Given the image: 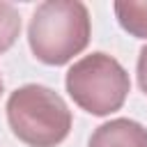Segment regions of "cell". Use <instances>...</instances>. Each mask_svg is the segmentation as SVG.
Returning a JSON list of instances; mask_svg holds the SVG:
<instances>
[{
  "label": "cell",
  "mask_w": 147,
  "mask_h": 147,
  "mask_svg": "<svg viewBox=\"0 0 147 147\" xmlns=\"http://www.w3.org/2000/svg\"><path fill=\"white\" fill-rule=\"evenodd\" d=\"M28 41L44 64H64L90 41V14L78 0L41 2L28 28Z\"/></svg>",
  "instance_id": "obj_1"
},
{
  "label": "cell",
  "mask_w": 147,
  "mask_h": 147,
  "mask_svg": "<svg viewBox=\"0 0 147 147\" xmlns=\"http://www.w3.org/2000/svg\"><path fill=\"white\" fill-rule=\"evenodd\" d=\"M7 119L18 140L30 147H55L71 129V113L62 96L44 85H23L7 101Z\"/></svg>",
  "instance_id": "obj_2"
},
{
  "label": "cell",
  "mask_w": 147,
  "mask_h": 147,
  "mask_svg": "<svg viewBox=\"0 0 147 147\" xmlns=\"http://www.w3.org/2000/svg\"><path fill=\"white\" fill-rule=\"evenodd\" d=\"M129 87L131 83L124 67L106 53L85 55L67 71L69 96L92 115H110L119 110Z\"/></svg>",
  "instance_id": "obj_3"
},
{
  "label": "cell",
  "mask_w": 147,
  "mask_h": 147,
  "mask_svg": "<svg viewBox=\"0 0 147 147\" xmlns=\"http://www.w3.org/2000/svg\"><path fill=\"white\" fill-rule=\"evenodd\" d=\"M90 147H147V129L133 119H113L92 133Z\"/></svg>",
  "instance_id": "obj_4"
},
{
  "label": "cell",
  "mask_w": 147,
  "mask_h": 147,
  "mask_svg": "<svg viewBox=\"0 0 147 147\" xmlns=\"http://www.w3.org/2000/svg\"><path fill=\"white\" fill-rule=\"evenodd\" d=\"M115 14L126 32H131L133 37H147V2L138 0L115 2Z\"/></svg>",
  "instance_id": "obj_5"
},
{
  "label": "cell",
  "mask_w": 147,
  "mask_h": 147,
  "mask_svg": "<svg viewBox=\"0 0 147 147\" xmlns=\"http://www.w3.org/2000/svg\"><path fill=\"white\" fill-rule=\"evenodd\" d=\"M21 32V16L9 2H0V53H5Z\"/></svg>",
  "instance_id": "obj_6"
},
{
  "label": "cell",
  "mask_w": 147,
  "mask_h": 147,
  "mask_svg": "<svg viewBox=\"0 0 147 147\" xmlns=\"http://www.w3.org/2000/svg\"><path fill=\"white\" fill-rule=\"evenodd\" d=\"M138 83L147 94V46L140 51V57H138Z\"/></svg>",
  "instance_id": "obj_7"
},
{
  "label": "cell",
  "mask_w": 147,
  "mask_h": 147,
  "mask_svg": "<svg viewBox=\"0 0 147 147\" xmlns=\"http://www.w3.org/2000/svg\"><path fill=\"white\" fill-rule=\"evenodd\" d=\"M0 94H2V78H0Z\"/></svg>",
  "instance_id": "obj_8"
}]
</instances>
